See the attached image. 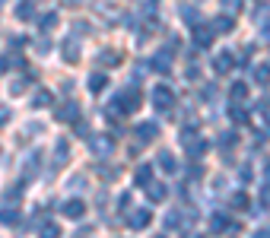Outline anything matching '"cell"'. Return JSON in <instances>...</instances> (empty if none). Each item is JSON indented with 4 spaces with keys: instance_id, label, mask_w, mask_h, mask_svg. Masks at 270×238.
Wrapping results in <instances>:
<instances>
[{
    "instance_id": "cell-36",
    "label": "cell",
    "mask_w": 270,
    "mask_h": 238,
    "mask_svg": "<svg viewBox=\"0 0 270 238\" xmlns=\"http://www.w3.org/2000/svg\"><path fill=\"white\" fill-rule=\"evenodd\" d=\"M99 178H105V181H111V178H118V169H111V165H99Z\"/></svg>"
},
{
    "instance_id": "cell-27",
    "label": "cell",
    "mask_w": 270,
    "mask_h": 238,
    "mask_svg": "<svg viewBox=\"0 0 270 238\" xmlns=\"http://www.w3.org/2000/svg\"><path fill=\"white\" fill-rule=\"evenodd\" d=\"M16 222H19V210L0 207V225H16Z\"/></svg>"
},
{
    "instance_id": "cell-42",
    "label": "cell",
    "mask_w": 270,
    "mask_h": 238,
    "mask_svg": "<svg viewBox=\"0 0 270 238\" xmlns=\"http://www.w3.org/2000/svg\"><path fill=\"white\" fill-rule=\"evenodd\" d=\"M76 137H89V124L86 121H76Z\"/></svg>"
},
{
    "instance_id": "cell-2",
    "label": "cell",
    "mask_w": 270,
    "mask_h": 238,
    "mask_svg": "<svg viewBox=\"0 0 270 238\" xmlns=\"http://www.w3.org/2000/svg\"><path fill=\"white\" fill-rule=\"evenodd\" d=\"M89 149H92V156H96V159H111V152H114V137H108V134L89 137Z\"/></svg>"
},
{
    "instance_id": "cell-17",
    "label": "cell",
    "mask_w": 270,
    "mask_h": 238,
    "mask_svg": "<svg viewBox=\"0 0 270 238\" xmlns=\"http://www.w3.org/2000/svg\"><path fill=\"white\" fill-rule=\"evenodd\" d=\"M61 54H64L67 64H76V61H80V42H70V38H67V42L61 45Z\"/></svg>"
},
{
    "instance_id": "cell-54",
    "label": "cell",
    "mask_w": 270,
    "mask_h": 238,
    "mask_svg": "<svg viewBox=\"0 0 270 238\" xmlns=\"http://www.w3.org/2000/svg\"><path fill=\"white\" fill-rule=\"evenodd\" d=\"M0 4H4V0H0Z\"/></svg>"
},
{
    "instance_id": "cell-53",
    "label": "cell",
    "mask_w": 270,
    "mask_h": 238,
    "mask_svg": "<svg viewBox=\"0 0 270 238\" xmlns=\"http://www.w3.org/2000/svg\"><path fill=\"white\" fill-rule=\"evenodd\" d=\"M267 175H270V162H267Z\"/></svg>"
},
{
    "instance_id": "cell-52",
    "label": "cell",
    "mask_w": 270,
    "mask_h": 238,
    "mask_svg": "<svg viewBox=\"0 0 270 238\" xmlns=\"http://www.w3.org/2000/svg\"><path fill=\"white\" fill-rule=\"evenodd\" d=\"M67 4H80V0H67Z\"/></svg>"
},
{
    "instance_id": "cell-14",
    "label": "cell",
    "mask_w": 270,
    "mask_h": 238,
    "mask_svg": "<svg viewBox=\"0 0 270 238\" xmlns=\"http://www.w3.org/2000/svg\"><path fill=\"white\" fill-rule=\"evenodd\" d=\"M134 184L137 187H149L152 184V165H137V172H134Z\"/></svg>"
},
{
    "instance_id": "cell-46",
    "label": "cell",
    "mask_w": 270,
    "mask_h": 238,
    "mask_svg": "<svg viewBox=\"0 0 270 238\" xmlns=\"http://www.w3.org/2000/svg\"><path fill=\"white\" fill-rule=\"evenodd\" d=\"M261 111H264V117H267V121H270V95H267V99L261 102Z\"/></svg>"
},
{
    "instance_id": "cell-7",
    "label": "cell",
    "mask_w": 270,
    "mask_h": 238,
    "mask_svg": "<svg viewBox=\"0 0 270 238\" xmlns=\"http://www.w3.org/2000/svg\"><path fill=\"white\" fill-rule=\"evenodd\" d=\"M152 222V210H146V207H140V210H131L127 213V225H131V229H146V225Z\"/></svg>"
},
{
    "instance_id": "cell-31",
    "label": "cell",
    "mask_w": 270,
    "mask_h": 238,
    "mask_svg": "<svg viewBox=\"0 0 270 238\" xmlns=\"http://www.w3.org/2000/svg\"><path fill=\"white\" fill-rule=\"evenodd\" d=\"M166 229H172V232L184 229V219H181V213H178V210H172L169 216H166Z\"/></svg>"
},
{
    "instance_id": "cell-8",
    "label": "cell",
    "mask_w": 270,
    "mask_h": 238,
    "mask_svg": "<svg viewBox=\"0 0 270 238\" xmlns=\"http://www.w3.org/2000/svg\"><path fill=\"white\" fill-rule=\"evenodd\" d=\"M134 134H137V143H152L159 137V124L156 121H143V124H137Z\"/></svg>"
},
{
    "instance_id": "cell-15",
    "label": "cell",
    "mask_w": 270,
    "mask_h": 238,
    "mask_svg": "<svg viewBox=\"0 0 270 238\" xmlns=\"http://www.w3.org/2000/svg\"><path fill=\"white\" fill-rule=\"evenodd\" d=\"M229 207L239 210V213H248V210H251V197L245 194V190H236V194L229 197Z\"/></svg>"
},
{
    "instance_id": "cell-41",
    "label": "cell",
    "mask_w": 270,
    "mask_h": 238,
    "mask_svg": "<svg viewBox=\"0 0 270 238\" xmlns=\"http://www.w3.org/2000/svg\"><path fill=\"white\" fill-rule=\"evenodd\" d=\"M216 92H219V86L210 83V86H204V99H216Z\"/></svg>"
},
{
    "instance_id": "cell-48",
    "label": "cell",
    "mask_w": 270,
    "mask_h": 238,
    "mask_svg": "<svg viewBox=\"0 0 270 238\" xmlns=\"http://www.w3.org/2000/svg\"><path fill=\"white\" fill-rule=\"evenodd\" d=\"M22 45H26V38H22V35H19V38H10V48H22Z\"/></svg>"
},
{
    "instance_id": "cell-4",
    "label": "cell",
    "mask_w": 270,
    "mask_h": 238,
    "mask_svg": "<svg viewBox=\"0 0 270 238\" xmlns=\"http://www.w3.org/2000/svg\"><path fill=\"white\" fill-rule=\"evenodd\" d=\"M242 225L239 222H232L226 213H213V216H210V232L213 235H219V232H239Z\"/></svg>"
},
{
    "instance_id": "cell-37",
    "label": "cell",
    "mask_w": 270,
    "mask_h": 238,
    "mask_svg": "<svg viewBox=\"0 0 270 238\" xmlns=\"http://www.w3.org/2000/svg\"><path fill=\"white\" fill-rule=\"evenodd\" d=\"M70 187H73V190H83V187H86V175H73V178H70Z\"/></svg>"
},
{
    "instance_id": "cell-32",
    "label": "cell",
    "mask_w": 270,
    "mask_h": 238,
    "mask_svg": "<svg viewBox=\"0 0 270 238\" xmlns=\"http://www.w3.org/2000/svg\"><path fill=\"white\" fill-rule=\"evenodd\" d=\"M239 143V134L236 130H226V134H219V149H232Z\"/></svg>"
},
{
    "instance_id": "cell-21",
    "label": "cell",
    "mask_w": 270,
    "mask_h": 238,
    "mask_svg": "<svg viewBox=\"0 0 270 238\" xmlns=\"http://www.w3.org/2000/svg\"><path fill=\"white\" fill-rule=\"evenodd\" d=\"M229 117H232V121H236V124H248V117H251V111L245 108L242 102H236V105H232V108H229Z\"/></svg>"
},
{
    "instance_id": "cell-24",
    "label": "cell",
    "mask_w": 270,
    "mask_h": 238,
    "mask_svg": "<svg viewBox=\"0 0 270 238\" xmlns=\"http://www.w3.org/2000/svg\"><path fill=\"white\" fill-rule=\"evenodd\" d=\"M16 19H35V4L32 0H19V7H16Z\"/></svg>"
},
{
    "instance_id": "cell-18",
    "label": "cell",
    "mask_w": 270,
    "mask_h": 238,
    "mask_svg": "<svg viewBox=\"0 0 270 238\" xmlns=\"http://www.w3.org/2000/svg\"><path fill=\"white\" fill-rule=\"evenodd\" d=\"M86 86H89L92 95H99V92H105V86H108V76H105V73H89V83H86Z\"/></svg>"
},
{
    "instance_id": "cell-6",
    "label": "cell",
    "mask_w": 270,
    "mask_h": 238,
    "mask_svg": "<svg viewBox=\"0 0 270 238\" xmlns=\"http://www.w3.org/2000/svg\"><path fill=\"white\" fill-rule=\"evenodd\" d=\"M54 117H57L61 124H76V121H80V105H76V102H64V105H57Z\"/></svg>"
},
{
    "instance_id": "cell-33",
    "label": "cell",
    "mask_w": 270,
    "mask_h": 238,
    "mask_svg": "<svg viewBox=\"0 0 270 238\" xmlns=\"http://www.w3.org/2000/svg\"><path fill=\"white\" fill-rule=\"evenodd\" d=\"M70 29H73L76 38H86V35H89V22L86 19H73V26H70Z\"/></svg>"
},
{
    "instance_id": "cell-16",
    "label": "cell",
    "mask_w": 270,
    "mask_h": 238,
    "mask_svg": "<svg viewBox=\"0 0 270 238\" xmlns=\"http://www.w3.org/2000/svg\"><path fill=\"white\" fill-rule=\"evenodd\" d=\"M184 149H187V156H191V159H201L204 152L210 149V143H207V140H201V137H194L191 143H184Z\"/></svg>"
},
{
    "instance_id": "cell-39",
    "label": "cell",
    "mask_w": 270,
    "mask_h": 238,
    "mask_svg": "<svg viewBox=\"0 0 270 238\" xmlns=\"http://www.w3.org/2000/svg\"><path fill=\"white\" fill-rule=\"evenodd\" d=\"M187 175H191V178H204V165H201V162L187 165Z\"/></svg>"
},
{
    "instance_id": "cell-34",
    "label": "cell",
    "mask_w": 270,
    "mask_h": 238,
    "mask_svg": "<svg viewBox=\"0 0 270 238\" xmlns=\"http://www.w3.org/2000/svg\"><path fill=\"white\" fill-rule=\"evenodd\" d=\"M42 235H48V238H54V235H61V229H57V222H51V219H42Z\"/></svg>"
},
{
    "instance_id": "cell-28",
    "label": "cell",
    "mask_w": 270,
    "mask_h": 238,
    "mask_svg": "<svg viewBox=\"0 0 270 238\" xmlns=\"http://www.w3.org/2000/svg\"><path fill=\"white\" fill-rule=\"evenodd\" d=\"M210 26H213V32H216V35H219V32L226 35V32H232V26H236V22H232V16H216L213 22H210Z\"/></svg>"
},
{
    "instance_id": "cell-43",
    "label": "cell",
    "mask_w": 270,
    "mask_h": 238,
    "mask_svg": "<svg viewBox=\"0 0 270 238\" xmlns=\"http://www.w3.org/2000/svg\"><path fill=\"white\" fill-rule=\"evenodd\" d=\"M10 121V108H7V105H0V127H4Z\"/></svg>"
},
{
    "instance_id": "cell-20",
    "label": "cell",
    "mask_w": 270,
    "mask_h": 238,
    "mask_svg": "<svg viewBox=\"0 0 270 238\" xmlns=\"http://www.w3.org/2000/svg\"><path fill=\"white\" fill-rule=\"evenodd\" d=\"M99 64L108 70V67H121V54L118 51H111V48H105V51L99 54Z\"/></svg>"
},
{
    "instance_id": "cell-3",
    "label": "cell",
    "mask_w": 270,
    "mask_h": 238,
    "mask_svg": "<svg viewBox=\"0 0 270 238\" xmlns=\"http://www.w3.org/2000/svg\"><path fill=\"white\" fill-rule=\"evenodd\" d=\"M149 99H152V108H159V111H172L175 108V92H172V86H166V83H159Z\"/></svg>"
},
{
    "instance_id": "cell-10",
    "label": "cell",
    "mask_w": 270,
    "mask_h": 238,
    "mask_svg": "<svg viewBox=\"0 0 270 238\" xmlns=\"http://www.w3.org/2000/svg\"><path fill=\"white\" fill-rule=\"evenodd\" d=\"M146 67H149V70H156V73H169V70H172V57H169V51H159V54H152Z\"/></svg>"
},
{
    "instance_id": "cell-25",
    "label": "cell",
    "mask_w": 270,
    "mask_h": 238,
    "mask_svg": "<svg viewBox=\"0 0 270 238\" xmlns=\"http://www.w3.org/2000/svg\"><path fill=\"white\" fill-rule=\"evenodd\" d=\"M51 162H54V169L67 162V137H61V140L54 143V159H51Z\"/></svg>"
},
{
    "instance_id": "cell-9",
    "label": "cell",
    "mask_w": 270,
    "mask_h": 238,
    "mask_svg": "<svg viewBox=\"0 0 270 238\" xmlns=\"http://www.w3.org/2000/svg\"><path fill=\"white\" fill-rule=\"evenodd\" d=\"M213 26H197V22H194V45L197 48H210V45H213Z\"/></svg>"
},
{
    "instance_id": "cell-49",
    "label": "cell",
    "mask_w": 270,
    "mask_h": 238,
    "mask_svg": "<svg viewBox=\"0 0 270 238\" xmlns=\"http://www.w3.org/2000/svg\"><path fill=\"white\" fill-rule=\"evenodd\" d=\"M226 10H229V13H236V10H239V0H226Z\"/></svg>"
},
{
    "instance_id": "cell-22",
    "label": "cell",
    "mask_w": 270,
    "mask_h": 238,
    "mask_svg": "<svg viewBox=\"0 0 270 238\" xmlns=\"http://www.w3.org/2000/svg\"><path fill=\"white\" fill-rule=\"evenodd\" d=\"M229 99L232 102H245V99H248V83H232V86H229Z\"/></svg>"
},
{
    "instance_id": "cell-11",
    "label": "cell",
    "mask_w": 270,
    "mask_h": 238,
    "mask_svg": "<svg viewBox=\"0 0 270 238\" xmlns=\"http://www.w3.org/2000/svg\"><path fill=\"white\" fill-rule=\"evenodd\" d=\"M232 67H236V54H232V51H219L213 57V70H216V73H229Z\"/></svg>"
},
{
    "instance_id": "cell-51",
    "label": "cell",
    "mask_w": 270,
    "mask_h": 238,
    "mask_svg": "<svg viewBox=\"0 0 270 238\" xmlns=\"http://www.w3.org/2000/svg\"><path fill=\"white\" fill-rule=\"evenodd\" d=\"M264 38L270 42V22H267V26H264Z\"/></svg>"
},
{
    "instance_id": "cell-38",
    "label": "cell",
    "mask_w": 270,
    "mask_h": 238,
    "mask_svg": "<svg viewBox=\"0 0 270 238\" xmlns=\"http://www.w3.org/2000/svg\"><path fill=\"white\" fill-rule=\"evenodd\" d=\"M181 16H184L187 22H197V19H201V13H194V7H181Z\"/></svg>"
},
{
    "instance_id": "cell-45",
    "label": "cell",
    "mask_w": 270,
    "mask_h": 238,
    "mask_svg": "<svg viewBox=\"0 0 270 238\" xmlns=\"http://www.w3.org/2000/svg\"><path fill=\"white\" fill-rule=\"evenodd\" d=\"M239 175H242V181H251V165H242Z\"/></svg>"
},
{
    "instance_id": "cell-5",
    "label": "cell",
    "mask_w": 270,
    "mask_h": 238,
    "mask_svg": "<svg viewBox=\"0 0 270 238\" xmlns=\"http://www.w3.org/2000/svg\"><path fill=\"white\" fill-rule=\"evenodd\" d=\"M61 216H67V219H83L86 216V204L80 197H67L64 204H61Z\"/></svg>"
},
{
    "instance_id": "cell-29",
    "label": "cell",
    "mask_w": 270,
    "mask_h": 238,
    "mask_svg": "<svg viewBox=\"0 0 270 238\" xmlns=\"http://www.w3.org/2000/svg\"><path fill=\"white\" fill-rule=\"evenodd\" d=\"M35 76L29 73V76H19V80H13V83H10V95H22V92H26L29 89V83H32Z\"/></svg>"
},
{
    "instance_id": "cell-26",
    "label": "cell",
    "mask_w": 270,
    "mask_h": 238,
    "mask_svg": "<svg viewBox=\"0 0 270 238\" xmlns=\"http://www.w3.org/2000/svg\"><path fill=\"white\" fill-rule=\"evenodd\" d=\"M156 165H159L162 172H178V159H175L172 152H159V162Z\"/></svg>"
},
{
    "instance_id": "cell-19",
    "label": "cell",
    "mask_w": 270,
    "mask_h": 238,
    "mask_svg": "<svg viewBox=\"0 0 270 238\" xmlns=\"http://www.w3.org/2000/svg\"><path fill=\"white\" fill-rule=\"evenodd\" d=\"M251 80L257 83V86H270V64H257L251 70Z\"/></svg>"
},
{
    "instance_id": "cell-23",
    "label": "cell",
    "mask_w": 270,
    "mask_h": 238,
    "mask_svg": "<svg viewBox=\"0 0 270 238\" xmlns=\"http://www.w3.org/2000/svg\"><path fill=\"white\" fill-rule=\"evenodd\" d=\"M51 102H54V95H51L48 89H38V92L32 95V108H48Z\"/></svg>"
},
{
    "instance_id": "cell-47",
    "label": "cell",
    "mask_w": 270,
    "mask_h": 238,
    "mask_svg": "<svg viewBox=\"0 0 270 238\" xmlns=\"http://www.w3.org/2000/svg\"><path fill=\"white\" fill-rule=\"evenodd\" d=\"M118 207H131V194H127V190H124V194L118 197Z\"/></svg>"
},
{
    "instance_id": "cell-40",
    "label": "cell",
    "mask_w": 270,
    "mask_h": 238,
    "mask_svg": "<svg viewBox=\"0 0 270 238\" xmlns=\"http://www.w3.org/2000/svg\"><path fill=\"white\" fill-rule=\"evenodd\" d=\"M184 76H187V80H191V83H194V80H201V67H194V64H191V67H187V70H184Z\"/></svg>"
},
{
    "instance_id": "cell-13",
    "label": "cell",
    "mask_w": 270,
    "mask_h": 238,
    "mask_svg": "<svg viewBox=\"0 0 270 238\" xmlns=\"http://www.w3.org/2000/svg\"><path fill=\"white\" fill-rule=\"evenodd\" d=\"M146 197H149V204H162V200L169 197V184H162V181H152L146 187Z\"/></svg>"
},
{
    "instance_id": "cell-30",
    "label": "cell",
    "mask_w": 270,
    "mask_h": 238,
    "mask_svg": "<svg viewBox=\"0 0 270 238\" xmlns=\"http://www.w3.org/2000/svg\"><path fill=\"white\" fill-rule=\"evenodd\" d=\"M22 194H26V184H22V181H16V184H10V187L4 190V200L10 204V200H19Z\"/></svg>"
},
{
    "instance_id": "cell-12",
    "label": "cell",
    "mask_w": 270,
    "mask_h": 238,
    "mask_svg": "<svg viewBox=\"0 0 270 238\" xmlns=\"http://www.w3.org/2000/svg\"><path fill=\"white\" fill-rule=\"evenodd\" d=\"M96 16L105 19V22H118L121 19V10L114 4H96Z\"/></svg>"
},
{
    "instance_id": "cell-44",
    "label": "cell",
    "mask_w": 270,
    "mask_h": 238,
    "mask_svg": "<svg viewBox=\"0 0 270 238\" xmlns=\"http://www.w3.org/2000/svg\"><path fill=\"white\" fill-rule=\"evenodd\" d=\"M38 169V156H29V162H26V172H35Z\"/></svg>"
},
{
    "instance_id": "cell-35",
    "label": "cell",
    "mask_w": 270,
    "mask_h": 238,
    "mask_svg": "<svg viewBox=\"0 0 270 238\" xmlns=\"http://www.w3.org/2000/svg\"><path fill=\"white\" fill-rule=\"evenodd\" d=\"M38 26H42V32H45V29H54V26H57V13H45V16L38 19Z\"/></svg>"
},
{
    "instance_id": "cell-50",
    "label": "cell",
    "mask_w": 270,
    "mask_h": 238,
    "mask_svg": "<svg viewBox=\"0 0 270 238\" xmlns=\"http://www.w3.org/2000/svg\"><path fill=\"white\" fill-rule=\"evenodd\" d=\"M10 57V54H7ZM7 57H0V73H7V67H10V61H7Z\"/></svg>"
},
{
    "instance_id": "cell-1",
    "label": "cell",
    "mask_w": 270,
    "mask_h": 238,
    "mask_svg": "<svg viewBox=\"0 0 270 238\" xmlns=\"http://www.w3.org/2000/svg\"><path fill=\"white\" fill-rule=\"evenodd\" d=\"M114 99L121 102V108H124V114H131V111H137L140 105H143V92H140V86L137 83H131V86H124Z\"/></svg>"
}]
</instances>
